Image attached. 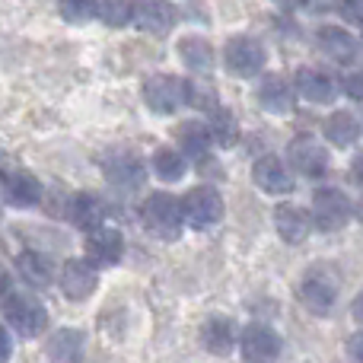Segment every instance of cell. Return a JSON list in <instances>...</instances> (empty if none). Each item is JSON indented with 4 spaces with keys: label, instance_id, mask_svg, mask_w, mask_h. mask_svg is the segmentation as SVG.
Wrapping results in <instances>:
<instances>
[{
    "label": "cell",
    "instance_id": "obj_1",
    "mask_svg": "<svg viewBox=\"0 0 363 363\" xmlns=\"http://www.w3.org/2000/svg\"><path fill=\"white\" fill-rule=\"evenodd\" d=\"M140 220H144V230L153 233L160 239H179L182 223H185V213H182V201L169 191H153L144 198L140 204Z\"/></svg>",
    "mask_w": 363,
    "mask_h": 363
},
{
    "label": "cell",
    "instance_id": "obj_2",
    "mask_svg": "<svg viewBox=\"0 0 363 363\" xmlns=\"http://www.w3.org/2000/svg\"><path fill=\"white\" fill-rule=\"evenodd\" d=\"M4 325H10L19 338H38L48 328V313L29 294H4Z\"/></svg>",
    "mask_w": 363,
    "mask_h": 363
},
{
    "label": "cell",
    "instance_id": "obj_3",
    "mask_svg": "<svg viewBox=\"0 0 363 363\" xmlns=\"http://www.w3.org/2000/svg\"><path fill=\"white\" fill-rule=\"evenodd\" d=\"M144 102L157 115H176L188 106V80L172 74H153L144 80Z\"/></svg>",
    "mask_w": 363,
    "mask_h": 363
},
{
    "label": "cell",
    "instance_id": "obj_4",
    "mask_svg": "<svg viewBox=\"0 0 363 363\" xmlns=\"http://www.w3.org/2000/svg\"><path fill=\"white\" fill-rule=\"evenodd\" d=\"M341 284L328 268H309L300 281V303L315 315H328L338 303Z\"/></svg>",
    "mask_w": 363,
    "mask_h": 363
},
{
    "label": "cell",
    "instance_id": "obj_5",
    "mask_svg": "<svg viewBox=\"0 0 363 363\" xmlns=\"http://www.w3.org/2000/svg\"><path fill=\"white\" fill-rule=\"evenodd\" d=\"M182 213H185V223L191 230H211L223 220V198L217 188L198 185L182 194Z\"/></svg>",
    "mask_w": 363,
    "mask_h": 363
},
{
    "label": "cell",
    "instance_id": "obj_6",
    "mask_svg": "<svg viewBox=\"0 0 363 363\" xmlns=\"http://www.w3.org/2000/svg\"><path fill=\"white\" fill-rule=\"evenodd\" d=\"M351 213L354 204L341 188H319L313 194V220H315V230L322 233H338L351 223Z\"/></svg>",
    "mask_w": 363,
    "mask_h": 363
},
{
    "label": "cell",
    "instance_id": "obj_7",
    "mask_svg": "<svg viewBox=\"0 0 363 363\" xmlns=\"http://www.w3.org/2000/svg\"><path fill=\"white\" fill-rule=\"evenodd\" d=\"M264 61H268L264 45L258 42V38H252V35H233L230 42H226V48H223L226 70H230L233 77H242V80L262 74Z\"/></svg>",
    "mask_w": 363,
    "mask_h": 363
},
{
    "label": "cell",
    "instance_id": "obj_8",
    "mask_svg": "<svg viewBox=\"0 0 363 363\" xmlns=\"http://www.w3.org/2000/svg\"><path fill=\"white\" fill-rule=\"evenodd\" d=\"M281 335L268 325V322H249L239 335V351L245 363H274L281 357Z\"/></svg>",
    "mask_w": 363,
    "mask_h": 363
},
{
    "label": "cell",
    "instance_id": "obj_9",
    "mask_svg": "<svg viewBox=\"0 0 363 363\" xmlns=\"http://www.w3.org/2000/svg\"><path fill=\"white\" fill-rule=\"evenodd\" d=\"M102 169H106V179L112 182L121 191H134V188L144 185L147 179V166L144 160L134 150H108L102 157Z\"/></svg>",
    "mask_w": 363,
    "mask_h": 363
},
{
    "label": "cell",
    "instance_id": "obj_10",
    "mask_svg": "<svg viewBox=\"0 0 363 363\" xmlns=\"http://www.w3.org/2000/svg\"><path fill=\"white\" fill-rule=\"evenodd\" d=\"M57 284H61L67 300L83 303L86 296H93L96 284H99V264L93 258H70L57 274Z\"/></svg>",
    "mask_w": 363,
    "mask_h": 363
},
{
    "label": "cell",
    "instance_id": "obj_11",
    "mask_svg": "<svg viewBox=\"0 0 363 363\" xmlns=\"http://www.w3.org/2000/svg\"><path fill=\"white\" fill-rule=\"evenodd\" d=\"M290 166L300 172L303 179H322L328 172V150L315 144L313 138H294L287 147Z\"/></svg>",
    "mask_w": 363,
    "mask_h": 363
},
{
    "label": "cell",
    "instance_id": "obj_12",
    "mask_svg": "<svg viewBox=\"0 0 363 363\" xmlns=\"http://www.w3.org/2000/svg\"><path fill=\"white\" fill-rule=\"evenodd\" d=\"M313 226H315L313 211H303L300 204H277L274 207V230L287 245L306 242Z\"/></svg>",
    "mask_w": 363,
    "mask_h": 363
},
{
    "label": "cell",
    "instance_id": "obj_13",
    "mask_svg": "<svg viewBox=\"0 0 363 363\" xmlns=\"http://www.w3.org/2000/svg\"><path fill=\"white\" fill-rule=\"evenodd\" d=\"M4 201H6V207H16V211L35 207L38 201H42V182L26 169H6L4 172Z\"/></svg>",
    "mask_w": 363,
    "mask_h": 363
},
{
    "label": "cell",
    "instance_id": "obj_14",
    "mask_svg": "<svg viewBox=\"0 0 363 363\" xmlns=\"http://www.w3.org/2000/svg\"><path fill=\"white\" fill-rule=\"evenodd\" d=\"M252 179H255V185L262 188L264 194H290L294 191V176H290L287 163H284L281 157H274V153L255 160Z\"/></svg>",
    "mask_w": 363,
    "mask_h": 363
},
{
    "label": "cell",
    "instance_id": "obj_15",
    "mask_svg": "<svg viewBox=\"0 0 363 363\" xmlns=\"http://www.w3.org/2000/svg\"><path fill=\"white\" fill-rule=\"evenodd\" d=\"M134 4V26L140 32L163 35L176 26V6L169 0H131Z\"/></svg>",
    "mask_w": 363,
    "mask_h": 363
},
{
    "label": "cell",
    "instance_id": "obj_16",
    "mask_svg": "<svg viewBox=\"0 0 363 363\" xmlns=\"http://www.w3.org/2000/svg\"><path fill=\"white\" fill-rule=\"evenodd\" d=\"M294 86L303 99L319 102V106H325V102H332L338 96V80L322 67H300L294 77Z\"/></svg>",
    "mask_w": 363,
    "mask_h": 363
},
{
    "label": "cell",
    "instance_id": "obj_17",
    "mask_svg": "<svg viewBox=\"0 0 363 363\" xmlns=\"http://www.w3.org/2000/svg\"><path fill=\"white\" fill-rule=\"evenodd\" d=\"M125 255V236L112 226H99V230L86 233V258H93L99 268H112Z\"/></svg>",
    "mask_w": 363,
    "mask_h": 363
},
{
    "label": "cell",
    "instance_id": "obj_18",
    "mask_svg": "<svg viewBox=\"0 0 363 363\" xmlns=\"http://www.w3.org/2000/svg\"><path fill=\"white\" fill-rule=\"evenodd\" d=\"M258 106L271 115H287L296 106V86H290L281 74H268L258 83Z\"/></svg>",
    "mask_w": 363,
    "mask_h": 363
},
{
    "label": "cell",
    "instance_id": "obj_19",
    "mask_svg": "<svg viewBox=\"0 0 363 363\" xmlns=\"http://www.w3.org/2000/svg\"><path fill=\"white\" fill-rule=\"evenodd\" d=\"M239 335H236V322L230 315H211V319L201 325V345L213 354V357H226V354L236 347Z\"/></svg>",
    "mask_w": 363,
    "mask_h": 363
},
{
    "label": "cell",
    "instance_id": "obj_20",
    "mask_svg": "<svg viewBox=\"0 0 363 363\" xmlns=\"http://www.w3.org/2000/svg\"><path fill=\"white\" fill-rule=\"evenodd\" d=\"M106 217H108V207L99 194L80 191L70 198V223L80 226V230H86V233L99 230V226H106Z\"/></svg>",
    "mask_w": 363,
    "mask_h": 363
},
{
    "label": "cell",
    "instance_id": "obj_21",
    "mask_svg": "<svg viewBox=\"0 0 363 363\" xmlns=\"http://www.w3.org/2000/svg\"><path fill=\"white\" fill-rule=\"evenodd\" d=\"M315 45H319L322 55L338 61V64H351L354 55H357V38H354L347 29H341V26H319Z\"/></svg>",
    "mask_w": 363,
    "mask_h": 363
},
{
    "label": "cell",
    "instance_id": "obj_22",
    "mask_svg": "<svg viewBox=\"0 0 363 363\" xmlns=\"http://www.w3.org/2000/svg\"><path fill=\"white\" fill-rule=\"evenodd\" d=\"M83 347H86L83 332L57 328V332H51L48 345H45V357L51 363H83Z\"/></svg>",
    "mask_w": 363,
    "mask_h": 363
},
{
    "label": "cell",
    "instance_id": "obj_23",
    "mask_svg": "<svg viewBox=\"0 0 363 363\" xmlns=\"http://www.w3.org/2000/svg\"><path fill=\"white\" fill-rule=\"evenodd\" d=\"M176 140H179V150L185 153V157H194V160H204L207 153H211V147L217 144L213 140V131L211 125H204V121H182L176 128Z\"/></svg>",
    "mask_w": 363,
    "mask_h": 363
},
{
    "label": "cell",
    "instance_id": "obj_24",
    "mask_svg": "<svg viewBox=\"0 0 363 363\" xmlns=\"http://www.w3.org/2000/svg\"><path fill=\"white\" fill-rule=\"evenodd\" d=\"M16 274L23 277V284H29V287H48V284L55 281V262H51V255L35 252V249L19 252Z\"/></svg>",
    "mask_w": 363,
    "mask_h": 363
},
{
    "label": "cell",
    "instance_id": "obj_25",
    "mask_svg": "<svg viewBox=\"0 0 363 363\" xmlns=\"http://www.w3.org/2000/svg\"><path fill=\"white\" fill-rule=\"evenodd\" d=\"M322 134H325V140L335 144L338 150H347V147H354L360 140V121H357V115L338 108V112H332L322 121Z\"/></svg>",
    "mask_w": 363,
    "mask_h": 363
},
{
    "label": "cell",
    "instance_id": "obj_26",
    "mask_svg": "<svg viewBox=\"0 0 363 363\" xmlns=\"http://www.w3.org/2000/svg\"><path fill=\"white\" fill-rule=\"evenodd\" d=\"M176 55L182 57V64H185L188 70H194V74H211L213 70V48H211V42L201 35L179 38Z\"/></svg>",
    "mask_w": 363,
    "mask_h": 363
},
{
    "label": "cell",
    "instance_id": "obj_27",
    "mask_svg": "<svg viewBox=\"0 0 363 363\" xmlns=\"http://www.w3.org/2000/svg\"><path fill=\"white\" fill-rule=\"evenodd\" d=\"M153 176L163 179V182H179L182 176L188 172V163H185V153L172 150V147H160L153 153Z\"/></svg>",
    "mask_w": 363,
    "mask_h": 363
},
{
    "label": "cell",
    "instance_id": "obj_28",
    "mask_svg": "<svg viewBox=\"0 0 363 363\" xmlns=\"http://www.w3.org/2000/svg\"><path fill=\"white\" fill-rule=\"evenodd\" d=\"M207 125H211V131H213V140H217L220 147H233L239 140V121H236V115L230 112V108H213L211 112V118H207Z\"/></svg>",
    "mask_w": 363,
    "mask_h": 363
},
{
    "label": "cell",
    "instance_id": "obj_29",
    "mask_svg": "<svg viewBox=\"0 0 363 363\" xmlns=\"http://www.w3.org/2000/svg\"><path fill=\"white\" fill-rule=\"evenodd\" d=\"M57 13L67 23L80 26V23H89L93 16H99V0H57Z\"/></svg>",
    "mask_w": 363,
    "mask_h": 363
},
{
    "label": "cell",
    "instance_id": "obj_30",
    "mask_svg": "<svg viewBox=\"0 0 363 363\" xmlns=\"http://www.w3.org/2000/svg\"><path fill=\"white\" fill-rule=\"evenodd\" d=\"M99 19L115 29L134 23V4L131 0H99Z\"/></svg>",
    "mask_w": 363,
    "mask_h": 363
},
{
    "label": "cell",
    "instance_id": "obj_31",
    "mask_svg": "<svg viewBox=\"0 0 363 363\" xmlns=\"http://www.w3.org/2000/svg\"><path fill=\"white\" fill-rule=\"evenodd\" d=\"M188 106H191V108H201V112L211 115L213 108H220L217 89H213L211 83H188Z\"/></svg>",
    "mask_w": 363,
    "mask_h": 363
},
{
    "label": "cell",
    "instance_id": "obj_32",
    "mask_svg": "<svg viewBox=\"0 0 363 363\" xmlns=\"http://www.w3.org/2000/svg\"><path fill=\"white\" fill-rule=\"evenodd\" d=\"M341 89H345V96L363 102V70H351V74L341 80Z\"/></svg>",
    "mask_w": 363,
    "mask_h": 363
},
{
    "label": "cell",
    "instance_id": "obj_33",
    "mask_svg": "<svg viewBox=\"0 0 363 363\" xmlns=\"http://www.w3.org/2000/svg\"><path fill=\"white\" fill-rule=\"evenodd\" d=\"M338 13L354 26H363V0H338Z\"/></svg>",
    "mask_w": 363,
    "mask_h": 363
},
{
    "label": "cell",
    "instance_id": "obj_34",
    "mask_svg": "<svg viewBox=\"0 0 363 363\" xmlns=\"http://www.w3.org/2000/svg\"><path fill=\"white\" fill-rule=\"evenodd\" d=\"M345 347H347V357H351V363H363V332L351 335Z\"/></svg>",
    "mask_w": 363,
    "mask_h": 363
},
{
    "label": "cell",
    "instance_id": "obj_35",
    "mask_svg": "<svg viewBox=\"0 0 363 363\" xmlns=\"http://www.w3.org/2000/svg\"><path fill=\"white\" fill-rule=\"evenodd\" d=\"M351 179L357 182V185H363V157L354 160V166H351Z\"/></svg>",
    "mask_w": 363,
    "mask_h": 363
},
{
    "label": "cell",
    "instance_id": "obj_36",
    "mask_svg": "<svg viewBox=\"0 0 363 363\" xmlns=\"http://www.w3.org/2000/svg\"><path fill=\"white\" fill-rule=\"evenodd\" d=\"M354 319H357L360 325H363V290L357 294V300H354Z\"/></svg>",
    "mask_w": 363,
    "mask_h": 363
},
{
    "label": "cell",
    "instance_id": "obj_37",
    "mask_svg": "<svg viewBox=\"0 0 363 363\" xmlns=\"http://www.w3.org/2000/svg\"><path fill=\"white\" fill-rule=\"evenodd\" d=\"M274 4H281V6H296V4H303V0H274Z\"/></svg>",
    "mask_w": 363,
    "mask_h": 363
}]
</instances>
